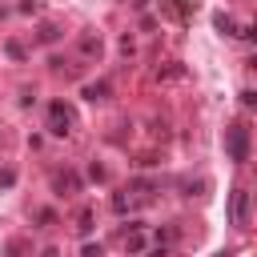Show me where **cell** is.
Wrapping results in <instances>:
<instances>
[{"instance_id": "8fae6325", "label": "cell", "mask_w": 257, "mask_h": 257, "mask_svg": "<svg viewBox=\"0 0 257 257\" xmlns=\"http://www.w3.org/2000/svg\"><path fill=\"white\" fill-rule=\"evenodd\" d=\"M12 181H16V173H12V169H4V173H0V185H4V189H8V185H12Z\"/></svg>"}, {"instance_id": "ba28073f", "label": "cell", "mask_w": 257, "mask_h": 257, "mask_svg": "<svg viewBox=\"0 0 257 257\" xmlns=\"http://www.w3.org/2000/svg\"><path fill=\"white\" fill-rule=\"evenodd\" d=\"M124 249H128V253H141V249H145V237H141V233L133 229V237L124 241Z\"/></svg>"}, {"instance_id": "7a4b0ae2", "label": "cell", "mask_w": 257, "mask_h": 257, "mask_svg": "<svg viewBox=\"0 0 257 257\" xmlns=\"http://www.w3.org/2000/svg\"><path fill=\"white\" fill-rule=\"evenodd\" d=\"M72 120H76V116H72L68 104H52V108H48V133H52V137L72 133Z\"/></svg>"}, {"instance_id": "7c38bea8", "label": "cell", "mask_w": 257, "mask_h": 257, "mask_svg": "<svg viewBox=\"0 0 257 257\" xmlns=\"http://www.w3.org/2000/svg\"><path fill=\"white\" fill-rule=\"evenodd\" d=\"M40 257H60V249H44V253H40Z\"/></svg>"}, {"instance_id": "277c9868", "label": "cell", "mask_w": 257, "mask_h": 257, "mask_svg": "<svg viewBox=\"0 0 257 257\" xmlns=\"http://www.w3.org/2000/svg\"><path fill=\"white\" fill-rule=\"evenodd\" d=\"M233 225H249V189L233 193Z\"/></svg>"}, {"instance_id": "6da1fadb", "label": "cell", "mask_w": 257, "mask_h": 257, "mask_svg": "<svg viewBox=\"0 0 257 257\" xmlns=\"http://www.w3.org/2000/svg\"><path fill=\"white\" fill-rule=\"evenodd\" d=\"M225 149H229V161H237V165L249 161V128H245L241 120L225 128Z\"/></svg>"}, {"instance_id": "8992f818", "label": "cell", "mask_w": 257, "mask_h": 257, "mask_svg": "<svg viewBox=\"0 0 257 257\" xmlns=\"http://www.w3.org/2000/svg\"><path fill=\"white\" fill-rule=\"evenodd\" d=\"M80 52H84V56H100V32H96V36L84 32V36H80Z\"/></svg>"}, {"instance_id": "3957f363", "label": "cell", "mask_w": 257, "mask_h": 257, "mask_svg": "<svg viewBox=\"0 0 257 257\" xmlns=\"http://www.w3.org/2000/svg\"><path fill=\"white\" fill-rule=\"evenodd\" d=\"M161 12H165V16L185 20V16H193V12H197V0H161Z\"/></svg>"}, {"instance_id": "30bf717a", "label": "cell", "mask_w": 257, "mask_h": 257, "mask_svg": "<svg viewBox=\"0 0 257 257\" xmlns=\"http://www.w3.org/2000/svg\"><path fill=\"white\" fill-rule=\"evenodd\" d=\"M88 229H92V213L84 209V213H80V233H88Z\"/></svg>"}, {"instance_id": "52a82bcc", "label": "cell", "mask_w": 257, "mask_h": 257, "mask_svg": "<svg viewBox=\"0 0 257 257\" xmlns=\"http://www.w3.org/2000/svg\"><path fill=\"white\" fill-rule=\"evenodd\" d=\"M108 96V80H92V84H84V100H104Z\"/></svg>"}, {"instance_id": "5b68a950", "label": "cell", "mask_w": 257, "mask_h": 257, "mask_svg": "<svg viewBox=\"0 0 257 257\" xmlns=\"http://www.w3.org/2000/svg\"><path fill=\"white\" fill-rule=\"evenodd\" d=\"M52 185H56V193H60V197H72V193L80 189L76 173H56V177H52Z\"/></svg>"}, {"instance_id": "9c48e42d", "label": "cell", "mask_w": 257, "mask_h": 257, "mask_svg": "<svg viewBox=\"0 0 257 257\" xmlns=\"http://www.w3.org/2000/svg\"><path fill=\"white\" fill-rule=\"evenodd\" d=\"M56 36H60V28H56V24H44V28H40V40H44V44H52Z\"/></svg>"}]
</instances>
